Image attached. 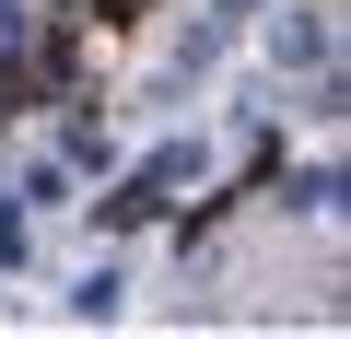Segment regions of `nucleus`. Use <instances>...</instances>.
Returning a JSON list of instances; mask_svg holds the SVG:
<instances>
[{
  "label": "nucleus",
  "mask_w": 351,
  "mask_h": 339,
  "mask_svg": "<svg viewBox=\"0 0 351 339\" xmlns=\"http://www.w3.org/2000/svg\"><path fill=\"white\" fill-rule=\"evenodd\" d=\"M188 176H199V140H164V152L141 164V176L117 188V199H94V223H106V234H129V223H152V211H164L176 188H188Z\"/></svg>",
  "instance_id": "f257e3e1"
},
{
  "label": "nucleus",
  "mask_w": 351,
  "mask_h": 339,
  "mask_svg": "<svg viewBox=\"0 0 351 339\" xmlns=\"http://www.w3.org/2000/svg\"><path fill=\"white\" fill-rule=\"evenodd\" d=\"M269 59H281V71H328V12H316V0L269 24Z\"/></svg>",
  "instance_id": "f03ea898"
},
{
  "label": "nucleus",
  "mask_w": 351,
  "mask_h": 339,
  "mask_svg": "<svg viewBox=\"0 0 351 339\" xmlns=\"http://www.w3.org/2000/svg\"><path fill=\"white\" fill-rule=\"evenodd\" d=\"M117 292H129L117 269H82V281H71V316H117Z\"/></svg>",
  "instance_id": "7ed1b4c3"
},
{
  "label": "nucleus",
  "mask_w": 351,
  "mask_h": 339,
  "mask_svg": "<svg viewBox=\"0 0 351 339\" xmlns=\"http://www.w3.org/2000/svg\"><path fill=\"white\" fill-rule=\"evenodd\" d=\"M71 199V164H24V211H59Z\"/></svg>",
  "instance_id": "20e7f679"
},
{
  "label": "nucleus",
  "mask_w": 351,
  "mask_h": 339,
  "mask_svg": "<svg viewBox=\"0 0 351 339\" xmlns=\"http://www.w3.org/2000/svg\"><path fill=\"white\" fill-rule=\"evenodd\" d=\"M293 211H316V223L339 211V164H304V188H293Z\"/></svg>",
  "instance_id": "39448f33"
},
{
  "label": "nucleus",
  "mask_w": 351,
  "mask_h": 339,
  "mask_svg": "<svg viewBox=\"0 0 351 339\" xmlns=\"http://www.w3.org/2000/svg\"><path fill=\"white\" fill-rule=\"evenodd\" d=\"M24 246H36V223H24L12 199H0V269H24Z\"/></svg>",
  "instance_id": "423d86ee"
},
{
  "label": "nucleus",
  "mask_w": 351,
  "mask_h": 339,
  "mask_svg": "<svg viewBox=\"0 0 351 339\" xmlns=\"http://www.w3.org/2000/svg\"><path fill=\"white\" fill-rule=\"evenodd\" d=\"M24 24H36V0H0V59L24 47Z\"/></svg>",
  "instance_id": "0eeeda50"
},
{
  "label": "nucleus",
  "mask_w": 351,
  "mask_h": 339,
  "mask_svg": "<svg viewBox=\"0 0 351 339\" xmlns=\"http://www.w3.org/2000/svg\"><path fill=\"white\" fill-rule=\"evenodd\" d=\"M129 12H152V0H94V24H129Z\"/></svg>",
  "instance_id": "6e6552de"
},
{
  "label": "nucleus",
  "mask_w": 351,
  "mask_h": 339,
  "mask_svg": "<svg viewBox=\"0 0 351 339\" xmlns=\"http://www.w3.org/2000/svg\"><path fill=\"white\" fill-rule=\"evenodd\" d=\"M0 94H12V71H0Z\"/></svg>",
  "instance_id": "1a4fd4ad"
}]
</instances>
